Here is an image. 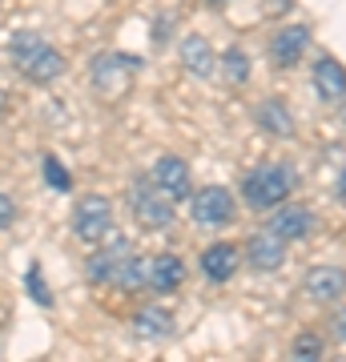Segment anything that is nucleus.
Instances as JSON below:
<instances>
[{
  "label": "nucleus",
  "mask_w": 346,
  "mask_h": 362,
  "mask_svg": "<svg viewBox=\"0 0 346 362\" xmlns=\"http://www.w3.org/2000/svg\"><path fill=\"white\" fill-rule=\"evenodd\" d=\"M266 226L278 233V238H286V242H306L310 233H314V226H318V218H314L306 206L282 202V206L270 209V221H266Z\"/></svg>",
  "instance_id": "nucleus-10"
},
{
  "label": "nucleus",
  "mask_w": 346,
  "mask_h": 362,
  "mask_svg": "<svg viewBox=\"0 0 346 362\" xmlns=\"http://www.w3.org/2000/svg\"><path fill=\"white\" fill-rule=\"evenodd\" d=\"M205 4H214V8H226V4H230V0H205Z\"/></svg>",
  "instance_id": "nucleus-27"
},
{
  "label": "nucleus",
  "mask_w": 346,
  "mask_h": 362,
  "mask_svg": "<svg viewBox=\"0 0 346 362\" xmlns=\"http://www.w3.org/2000/svg\"><path fill=\"white\" fill-rule=\"evenodd\" d=\"M16 221V202L8 194H0V230H8Z\"/></svg>",
  "instance_id": "nucleus-23"
},
{
  "label": "nucleus",
  "mask_w": 346,
  "mask_h": 362,
  "mask_svg": "<svg viewBox=\"0 0 346 362\" xmlns=\"http://www.w3.org/2000/svg\"><path fill=\"white\" fill-rule=\"evenodd\" d=\"M185 262L178 258V254H154L149 258V290L154 294H173V290H181L185 286Z\"/></svg>",
  "instance_id": "nucleus-18"
},
{
  "label": "nucleus",
  "mask_w": 346,
  "mask_h": 362,
  "mask_svg": "<svg viewBox=\"0 0 346 362\" xmlns=\"http://www.w3.org/2000/svg\"><path fill=\"white\" fill-rule=\"evenodd\" d=\"M28 286H33V298H37L40 306H49L52 298H49V290H45V286H40V270L37 266H33V270H28Z\"/></svg>",
  "instance_id": "nucleus-24"
},
{
  "label": "nucleus",
  "mask_w": 346,
  "mask_h": 362,
  "mask_svg": "<svg viewBox=\"0 0 346 362\" xmlns=\"http://www.w3.org/2000/svg\"><path fill=\"white\" fill-rule=\"evenodd\" d=\"M310 81H314V93H318L322 105H342L346 101V65L342 61H334L322 52L314 69H310Z\"/></svg>",
  "instance_id": "nucleus-12"
},
{
  "label": "nucleus",
  "mask_w": 346,
  "mask_h": 362,
  "mask_svg": "<svg viewBox=\"0 0 346 362\" xmlns=\"http://www.w3.org/2000/svg\"><path fill=\"white\" fill-rule=\"evenodd\" d=\"M242 266V250L233 242H214V246L202 250V274L209 282H230Z\"/></svg>",
  "instance_id": "nucleus-15"
},
{
  "label": "nucleus",
  "mask_w": 346,
  "mask_h": 362,
  "mask_svg": "<svg viewBox=\"0 0 346 362\" xmlns=\"http://www.w3.org/2000/svg\"><path fill=\"white\" fill-rule=\"evenodd\" d=\"M4 113H8V93L0 89V117H4Z\"/></svg>",
  "instance_id": "nucleus-26"
},
{
  "label": "nucleus",
  "mask_w": 346,
  "mask_h": 362,
  "mask_svg": "<svg viewBox=\"0 0 346 362\" xmlns=\"http://www.w3.org/2000/svg\"><path fill=\"white\" fill-rule=\"evenodd\" d=\"M129 250H133V246H129L125 238H117V242L101 246L97 254L85 258V278L97 282V286H113V274H117V266H121V258H125Z\"/></svg>",
  "instance_id": "nucleus-16"
},
{
  "label": "nucleus",
  "mask_w": 346,
  "mask_h": 362,
  "mask_svg": "<svg viewBox=\"0 0 346 362\" xmlns=\"http://www.w3.org/2000/svg\"><path fill=\"white\" fill-rule=\"evenodd\" d=\"M294 169L290 161H262L242 177V202L258 214H270L274 206H282L294 194Z\"/></svg>",
  "instance_id": "nucleus-2"
},
{
  "label": "nucleus",
  "mask_w": 346,
  "mask_h": 362,
  "mask_svg": "<svg viewBox=\"0 0 346 362\" xmlns=\"http://www.w3.org/2000/svg\"><path fill=\"white\" fill-rule=\"evenodd\" d=\"M254 121L266 137H278V141H290L298 133V121H294V113H290L286 97H266V101H258Z\"/></svg>",
  "instance_id": "nucleus-13"
},
{
  "label": "nucleus",
  "mask_w": 346,
  "mask_h": 362,
  "mask_svg": "<svg viewBox=\"0 0 346 362\" xmlns=\"http://www.w3.org/2000/svg\"><path fill=\"white\" fill-rule=\"evenodd\" d=\"M129 214H133V221L149 233L169 230L173 218H178V214H173V202L157 189L154 181H137V185H133V194H129Z\"/></svg>",
  "instance_id": "nucleus-5"
},
{
  "label": "nucleus",
  "mask_w": 346,
  "mask_h": 362,
  "mask_svg": "<svg viewBox=\"0 0 346 362\" xmlns=\"http://www.w3.org/2000/svg\"><path fill=\"white\" fill-rule=\"evenodd\" d=\"M326 354V338L318 334V330H302V334H294V342H290V358H302V362H314Z\"/></svg>",
  "instance_id": "nucleus-20"
},
{
  "label": "nucleus",
  "mask_w": 346,
  "mask_h": 362,
  "mask_svg": "<svg viewBox=\"0 0 346 362\" xmlns=\"http://www.w3.org/2000/svg\"><path fill=\"white\" fill-rule=\"evenodd\" d=\"M218 73L230 85H250V77H254V65H250V52L242 49V45H230V49L218 57Z\"/></svg>",
  "instance_id": "nucleus-19"
},
{
  "label": "nucleus",
  "mask_w": 346,
  "mask_h": 362,
  "mask_svg": "<svg viewBox=\"0 0 346 362\" xmlns=\"http://www.w3.org/2000/svg\"><path fill=\"white\" fill-rule=\"evenodd\" d=\"M8 57H13L16 73L28 81V85H52L69 73V61H64L61 49H52L37 33H16L8 40Z\"/></svg>",
  "instance_id": "nucleus-1"
},
{
  "label": "nucleus",
  "mask_w": 346,
  "mask_h": 362,
  "mask_svg": "<svg viewBox=\"0 0 346 362\" xmlns=\"http://www.w3.org/2000/svg\"><path fill=\"white\" fill-rule=\"evenodd\" d=\"M310 49V28L306 25H286L270 37V61L274 69H298Z\"/></svg>",
  "instance_id": "nucleus-9"
},
{
  "label": "nucleus",
  "mask_w": 346,
  "mask_h": 362,
  "mask_svg": "<svg viewBox=\"0 0 346 362\" xmlns=\"http://www.w3.org/2000/svg\"><path fill=\"white\" fill-rule=\"evenodd\" d=\"M73 233L85 246H101L113 233V202L105 194H85L73 206Z\"/></svg>",
  "instance_id": "nucleus-4"
},
{
  "label": "nucleus",
  "mask_w": 346,
  "mask_h": 362,
  "mask_svg": "<svg viewBox=\"0 0 346 362\" xmlns=\"http://www.w3.org/2000/svg\"><path fill=\"white\" fill-rule=\"evenodd\" d=\"M178 52H181V69L193 73L197 81H209L218 73V57H214V49H209V40L202 33H185L178 40Z\"/></svg>",
  "instance_id": "nucleus-14"
},
{
  "label": "nucleus",
  "mask_w": 346,
  "mask_h": 362,
  "mask_svg": "<svg viewBox=\"0 0 346 362\" xmlns=\"http://www.w3.org/2000/svg\"><path fill=\"white\" fill-rule=\"evenodd\" d=\"M154 185L161 189V194L178 206V202H185V197L193 194V173H190V161L185 157H161L154 165Z\"/></svg>",
  "instance_id": "nucleus-11"
},
{
  "label": "nucleus",
  "mask_w": 346,
  "mask_h": 362,
  "mask_svg": "<svg viewBox=\"0 0 346 362\" xmlns=\"http://www.w3.org/2000/svg\"><path fill=\"white\" fill-rule=\"evenodd\" d=\"M326 334H330L338 346H346V302H334V310L326 314Z\"/></svg>",
  "instance_id": "nucleus-21"
},
{
  "label": "nucleus",
  "mask_w": 346,
  "mask_h": 362,
  "mask_svg": "<svg viewBox=\"0 0 346 362\" xmlns=\"http://www.w3.org/2000/svg\"><path fill=\"white\" fill-rule=\"evenodd\" d=\"M45 181H49L52 189H61V194H64V189H73V177L64 173V165H61V161H57L52 153L45 157Z\"/></svg>",
  "instance_id": "nucleus-22"
},
{
  "label": "nucleus",
  "mask_w": 346,
  "mask_h": 362,
  "mask_svg": "<svg viewBox=\"0 0 346 362\" xmlns=\"http://www.w3.org/2000/svg\"><path fill=\"white\" fill-rule=\"evenodd\" d=\"M246 266L258 274H274L286 266V238L262 226L258 233H250V242H246Z\"/></svg>",
  "instance_id": "nucleus-7"
},
{
  "label": "nucleus",
  "mask_w": 346,
  "mask_h": 362,
  "mask_svg": "<svg viewBox=\"0 0 346 362\" xmlns=\"http://www.w3.org/2000/svg\"><path fill=\"white\" fill-rule=\"evenodd\" d=\"M137 57L129 52H97L89 61V81H93V93L101 101H121L129 89H133V77H137Z\"/></svg>",
  "instance_id": "nucleus-3"
},
{
  "label": "nucleus",
  "mask_w": 346,
  "mask_h": 362,
  "mask_svg": "<svg viewBox=\"0 0 346 362\" xmlns=\"http://www.w3.org/2000/svg\"><path fill=\"white\" fill-rule=\"evenodd\" d=\"M334 202H338V206H346V169L338 173V181H334Z\"/></svg>",
  "instance_id": "nucleus-25"
},
{
  "label": "nucleus",
  "mask_w": 346,
  "mask_h": 362,
  "mask_svg": "<svg viewBox=\"0 0 346 362\" xmlns=\"http://www.w3.org/2000/svg\"><path fill=\"white\" fill-rule=\"evenodd\" d=\"M129 326H133V334H137V338L161 342V338L173 334L178 318H173V310H166V306H137V310H133V318H129Z\"/></svg>",
  "instance_id": "nucleus-17"
},
{
  "label": "nucleus",
  "mask_w": 346,
  "mask_h": 362,
  "mask_svg": "<svg viewBox=\"0 0 346 362\" xmlns=\"http://www.w3.org/2000/svg\"><path fill=\"white\" fill-rule=\"evenodd\" d=\"M302 290H306L310 302H322V306H334L346 298V270L342 266H310L302 274Z\"/></svg>",
  "instance_id": "nucleus-8"
},
{
  "label": "nucleus",
  "mask_w": 346,
  "mask_h": 362,
  "mask_svg": "<svg viewBox=\"0 0 346 362\" xmlns=\"http://www.w3.org/2000/svg\"><path fill=\"white\" fill-rule=\"evenodd\" d=\"M233 214H238V202L226 185H205L197 194H190V218L202 226V230H221L230 226Z\"/></svg>",
  "instance_id": "nucleus-6"
}]
</instances>
